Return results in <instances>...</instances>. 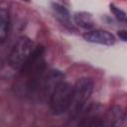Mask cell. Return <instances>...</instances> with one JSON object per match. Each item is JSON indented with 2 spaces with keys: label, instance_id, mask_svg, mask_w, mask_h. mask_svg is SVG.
Masks as SVG:
<instances>
[{
  "label": "cell",
  "instance_id": "1",
  "mask_svg": "<svg viewBox=\"0 0 127 127\" xmlns=\"http://www.w3.org/2000/svg\"><path fill=\"white\" fill-rule=\"evenodd\" d=\"M46 67L45 48L37 46L19 70L14 85L15 92L31 100H41L43 80L47 72Z\"/></svg>",
  "mask_w": 127,
  "mask_h": 127
},
{
  "label": "cell",
  "instance_id": "2",
  "mask_svg": "<svg viewBox=\"0 0 127 127\" xmlns=\"http://www.w3.org/2000/svg\"><path fill=\"white\" fill-rule=\"evenodd\" d=\"M94 82L90 77H81L72 86L71 100L68 107L70 118L76 117L85 107L92 91Z\"/></svg>",
  "mask_w": 127,
  "mask_h": 127
},
{
  "label": "cell",
  "instance_id": "3",
  "mask_svg": "<svg viewBox=\"0 0 127 127\" xmlns=\"http://www.w3.org/2000/svg\"><path fill=\"white\" fill-rule=\"evenodd\" d=\"M72 93V85L62 80L53 89L49 96L51 111L54 115H62L68 110Z\"/></svg>",
  "mask_w": 127,
  "mask_h": 127
},
{
  "label": "cell",
  "instance_id": "4",
  "mask_svg": "<svg viewBox=\"0 0 127 127\" xmlns=\"http://www.w3.org/2000/svg\"><path fill=\"white\" fill-rule=\"evenodd\" d=\"M35 45L30 38L26 36L18 38L8 55L9 65L15 70H20L33 53Z\"/></svg>",
  "mask_w": 127,
  "mask_h": 127
},
{
  "label": "cell",
  "instance_id": "5",
  "mask_svg": "<svg viewBox=\"0 0 127 127\" xmlns=\"http://www.w3.org/2000/svg\"><path fill=\"white\" fill-rule=\"evenodd\" d=\"M83 39L88 43L104 46H112L116 41L114 35L105 30H90L83 35Z\"/></svg>",
  "mask_w": 127,
  "mask_h": 127
},
{
  "label": "cell",
  "instance_id": "6",
  "mask_svg": "<svg viewBox=\"0 0 127 127\" xmlns=\"http://www.w3.org/2000/svg\"><path fill=\"white\" fill-rule=\"evenodd\" d=\"M104 127H126L125 111L120 106H113L103 118Z\"/></svg>",
  "mask_w": 127,
  "mask_h": 127
},
{
  "label": "cell",
  "instance_id": "7",
  "mask_svg": "<svg viewBox=\"0 0 127 127\" xmlns=\"http://www.w3.org/2000/svg\"><path fill=\"white\" fill-rule=\"evenodd\" d=\"M10 15L6 8L0 7V46L6 41L9 32Z\"/></svg>",
  "mask_w": 127,
  "mask_h": 127
},
{
  "label": "cell",
  "instance_id": "8",
  "mask_svg": "<svg viewBox=\"0 0 127 127\" xmlns=\"http://www.w3.org/2000/svg\"><path fill=\"white\" fill-rule=\"evenodd\" d=\"M52 8H53L55 14L57 15V18L60 20V22L63 25L72 29V25L70 23V14H69L68 10L62 4L56 3V2L52 3Z\"/></svg>",
  "mask_w": 127,
  "mask_h": 127
},
{
  "label": "cell",
  "instance_id": "9",
  "mask_svg": "<svg viewBox=\"0 0 127 127\" xmlns=\"http://www.w3.org/2000/svg\"><path fill=\"white\" fill-rule=\"evenodd\" d=\"M74 23L86 30H90L94 26V21L91 14L87 12H76L73 16Z\"/></svg>",
  "mask_w": 127,
  "mask_h": 127
},
{
  "label": "cell",
  "instance_id": "10",
  "mask_svg": "<svg viewBox=\"0 0 127 127\" xmlns=\"http://www.w3.org/2000/svg\"><path fill=\"white\" fill-rule=\"evenodd\" d=\"M77 127H104V121L102 117L92 115L81 120Z\"/></svg>",
  "mask_w": 127,
  "mask_h": 127
},
{
  "label": "cell",
  "instance_id": "11",
  "mask_svg": "<svg viewBox=\"0 0 127 127\" xmlns=\"http://www.w3.org/2000/svg\"><path fill=\"white\" fill-rule=\"evenodd\" d=\"M109 7H110V11L113 13V15L115 16V18H116L118 21L123 22V23L126 22V13H125L122 9L118 8V7H117L116 5H114V4H110Z\"/></svg>",
  "mask_w": 127,
  "mask_h": 127
},
{
  "label": "cell",
  "instance_id": "12",
  "mask_svg": "<svg viewBox=\"0 0 127 127\" xmlns=\"http://www.w3.org/2000/svg\"><path fill=\"white\" fill-rule=\"evenodd\" d=\"M117 35H118V37L120 38V40H122L123 42H126V40H127V32H126L125 30L118 31Z\"/></svg>",
  "mask_w": 127,
  "mask_h": 127
},
{
  "label": "cell",
  "instance_id": "13",
  "mask_svg": "<svg viewBox=\"0 0 127 127\" xmlns=\"http://www.w3.org/2000/svg\"><path fill=\"white\" fill-rule=\"evenodd\" d=\"M1 65H2V61L0 60V67H1Z\"/></svg>",
  "mask_w": 127,
  "mask_h": 127
}]
</instances>
